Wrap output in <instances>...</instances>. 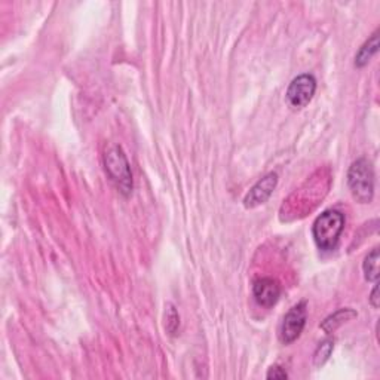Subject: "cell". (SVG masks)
Wrapping results in <instances>:
<instances>
[{
  "label": "cell",
  "mask_w": 380,
  "mask_h": 380,
  "mask_svg": "<svg viewBox=\"0 0 380 380\" xmlns=\"http://www.w3.org/2000/svg\"><path fill=\"white\" fill-rule=\"evenodd\" d=\"M348 186L359 204H370L374 195V171L367 159L361 158L348 171Z\"/></svg>",
  "instance_id": "3957f363"
},
{
  "label": "cell",
  "mask_w": 380,
  "mask_h": 380,
  "mask_svg": "<svg viewBox=\"0 0 380 380\" xmlns=\"http://www.w3.org/2000/svg\"><path fill=\"white\" fill-rule=\"evenodd\" d=\"M379 50V30H376L372 37L359 48V51L355 55V65L358 69H363L373 59Z\"/></svg>",
  "instance_id": "9c48e42d"
},
{
  "label": "cell",
  "mask_w": 380,
  "mask_h": 380,
  "mask_svg": "<svg viewBox=\"0 0 380 380\" xmlns=\"http://www.w3.org/2000/svg\"><path fill=\"white\" fill-rule=\"evenodd\" d=\"M167 322H165V328L169 332L171 336L177 335L178 327H180V317L173 305H167Z\"/></svg>",
  "instance_id": "7c38bea8"
},
{
  "label": "cell",
  "mask_w": 380,
  "mask_h": 380,
  "mask_svg": "<svg viewBox=\"0 0 380 380\" xmlns=\"http://www.w3.org/2000/svg\"><path fill=\"white\" fill-rule=\"evenodd\" d=\"M277 184H278V174L277 173H269L268 176H264L262 180H259V182L251 187L250 192L246 193V196L244 199L245 208H255L259 205H263L271 198Z\"/></svg>",
  "instance_id": "8992f818"
},
{
  "label": "cell",
  "mask_w": 380,
  "mask_h": 380,
  "mask_svg": "<svg viewBox=\"0 0 380 380\" xmlns=\"http://www.w3.org/2000/svg\"><path fill=\"white\" fill-rule=\"evenodd\" d=\"M266 377H268V379H287L288 374L282 367L273 366V367L269 368V372H268V374H266Z\"/></svg>",
  "instance_id": "4fadbf2b"
},
{
  "label": "cell",
  "mask_w": 380,
  "mask_h": 380,
  "mask_svg": "<svg viewBox=\"0 0 380 380\" xmlns=\"http://www.w3.org/2000/svg\"><path fill=\"white\" fill-rule=\"evenodd\" d=\"M363 272L368 282H377L379 279V249L370 251L363 262Z\"/></svg>",
  "instance_id": "30bf717a"
},
{
  "label": "cell",
  "mask_w": 380,
  "mask_h": 380,
  "mask_svg": "<svg viewBox=\"0 0 380 380\" xmlns=\"http://www.w3.org/2000/svg\"><path fill=\"white\" fill-rule=\"evenodd\" d=\"M253 294L255 302L263 308H272L281 297V285L273 278H259L253 284Z\"/></svg>",
  "instance_id": "52a82bcc"
},
{
  "label": "cell",
  "mask_w": 380,
  "mask_h": 380,
  "mask_svg": "<svg viewBox=\"0 0 380 380\" xmlns=\"http://www.w3.org/2000/svg\"><path fill=\"white\" fill-rule=\"evenodd\" d=\"M345 229V215L337 210H327L317 217L312 226V235L321 251H335Z\"/></svg>",
  "instance_id": "6da1fadb"
},
{
  "label": "cell",
  "mask_w": 380,
  "mask_h": 380,
  "mask_svg": "<svg viewBox=\"0 0 380 380\" xmlns=\"http://www.w3.org/2000/svg\"><path fill=\"white\" fill-rule=\"evenodd\" d=\"M104 168L112 183L123 196L132 192V173L125 151L120 146H110L104 154Z\"/></svg>",
  "instance_id": "7a4b0ae2"
},
{
  "label": "cell",
  "mask_w": 380,
  "mask_h": 380,
  "mask_svg": "<svg viewBox=\"0 0 380 380\" xmlns=\"http://www.w3.org/2000/svg\"><path fill=\"white\" fill-rule=\"evenodd\" d=\"M332 349H335V341L330 340V339H327V340L322 341V344H319V346L315 350V354H313V366H315V367L324 366L328 361V358L331 357Z\"/></svg>",
  "instance_id": "8fae6325"
},
{
  "label": "cell",
  "mask_w": 380,
  "mask_h": 380,
  "mask_svg": "<svg viewBox=\"0 0 380 380\" xmlns=\"http://www.w3.org/2000/svg\"><path fill=\"white\" fill-rule=\"evenodd\" d=\"M317 91V81L312 74H300L293 79L287 89V100L294 109H303L312 101Z\"/></svg>",
  "instance_id": "5b68a950"
},
{
  "label": "cell",
  "mask_w": 380,
  "mask_h": 380,
  "mask_svg": "<svg viewBox=\"0 0 380 380\" xmlns=\"http://www.w3.org/2000/svg\"><path fill=\"white\" fill-rule=\"evenodd\" d=\"M306 318H308L306 302L297 303V305H294L287 312V315L284 317L282 326L279 330V340L284 345H290L300 337L306 326Z\"/></svg>",
  "instance_id": "277c9868"
},
{
  "label": "cell",
  "mask_w": 380,
  "mask_h": 380,
  "mask_svg": "<svg viewBox=\"0 0 380 380\" xmlns=\"http://www.w3.org/2000/svg\"><path fill=\"white\" fill-rule=\"evenodd\" d=\"M357 318V312L350 308H344L339 309L337 312L332 313L328 318H326V321L321 324V328L324 330L327 335H331V332H335L340 326H344L345 322Z\"/></svg>",
  "instance_id": "ba28073f"
},
{
  "label": "cell",
  "mask_w": 380,
  "mask_h": 380,
  "mask_svg": "<svg viewBox=\"0 0 380 380\" xmlns=\"http://www.w3.org/2000/svg\"><path fill=\"white\" fill-rule=\"evenodd\" d=\"M370 303H372V306H373L374 309L379 308V285H377V282H376L374 288H373V291H372V296H370Z\"/></svg>",
  "instance_id": "5bb4252c"
}]
</instances>
